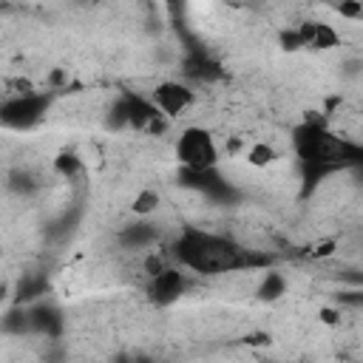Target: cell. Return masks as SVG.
Wrapping results in <instances>:
<instances>
[{
  "instance_id": "4",
  "label": "cell",
  "mask_w": 363,
  "mask_h": 363,
  "mask_svg": "<svg viewBox=\"0 0 363 363\" xmlns=\"http://www.w3.org/2000/svg\"><path fill=\"white\" fill-rule=\"evenodd\" d=\"M196 99V91L179 79H164L150 91V102L159 108L162 116H179L184 113Z\"/></svg>"
},
{
  "instance_id": "5",
  "label": "cell",
  "mask_w": 363,
  "mask_h": 363,
  "mask_svg": "<svg viewBox=\"0 0 363 363\" xmlns=\"http://www.w3.org/2000/svg\"><path fill=\"white\" fill-rule=\"evenodd\" d=\"M184 289H187V278L176 267H170L162 275H156V278L147 281V298L153 303H159V306H167V303L179 301L184 295Z\"/></svg>"
},
{
  "instance_id": "6",
  "label": "cell",
  "mask_w": 363,
  "mask_h": 363,
  "mask_svg": "<svg viewBox=\"0 0 363 363\" xmlns=\"http://www.w3.org/2000/svg\"><path fill=\"white\" fill-rule=\"evenodd\" d=\"M298 28V37H301V45L303 48H312V51H332L335 45H340V34L332 23H323V20H301L295 23Z\"/></svg>"
},
{
  "instance_id": "2",
  "label": "cell",
  "mask_w": 363,
  "mask_h": 363,
  "mask_svg": "<svg viewBox=\"0 0 363 363\" xmlns=\"http://www.w3.org/2000/svg\"><path fill=\"white\" fill-rule=\"evenodd\" d=\"M176 159L184 170H216L218 167V145L210 130L190 125L176 139Z\"/></svg>"
},
{
  "instance_id": "12",
  "label": "cell",
  "mask_w": 363,
  "mask_h": 363,
  "mask_svg": "<svg viewBox=\"0 0 363 363\" xmlns=\"http://www.w3.org/2000/svg\"><path fill=\"white\" fill-rule=\"evenodd\" d=\"M278 43H281V48H286V51H298V48H303V45H301V37H298V28H295V26H289V28H281V31H278Z\"/></svg>"
},
{
  "instance_id": "11",
  "label": "cell",
  "mask_w": 363,
  "mask_h": 363,
  "mask_svg": "<svg viewBox=\"0 0 363 363\" xmlns=\"http://www.w3.org/2000/svg\"><path fill=\"white\" fill-rule=\"evenodd\" d=\"M54 170H57L60 176H65V179H71L74 173H79V170H82V159H79L77 153H71V150H65V153H60V156L54 159Z\"/></svg>"
},
{
  "instance_id": "3",
  "label": "cell",
  "mask_w": 363,
  "mask_h": 363,
  "mask_svg": "<svg viewBox=\"0 0 363 363\" xmlns=\"http://www.w3.org/2000/svg\"><path fill=\"white\" fill-rule=\"evenodd\" d=\"M48 102H51V96L48 94H37V91L9 96L3 102V111H0L3 113V125L6 128H14V130H26V128L37 125L45 116Z\"/></svg>"
},
{
  "instance_id": "9",
  "label": "cell",
  "mask_w": 363,
  "mask_h": 363,
  "mask_svg": "<svg viewBox=\"0 0 363 363\" xmlns=\"http://www.w3.org/2000/svg\"><path fill=\"white\" fill-rule=\"evenodd\" d=\"M159 204H162L159 190H156V187H142V190H136V196H133V201H130V210H133L139 218H147V216H153V213L159 210Z\"/></svg>"
},
{
  "instance_id": "1",
  "label": "cell",
  "mask_w": 363,
  "mask_h": 363,
  "mask_svg": "<svg viewBox=\"0 0 363 363\" xmlns=\"http://www.w3.org/2000/svg\"><path fill=\"white\" fill-rule=\"evenodd\" d=\"M170 255L184 269H193L201 275L238 272V269L264 264V258L255 255V250H247L238 241L218 235L213 230H201V227H182V233L170 244Z\"/></svg>"
},
{
  "instance_id": "8",
  "label": "cell",
  "mask_w": 363,
  "mask_h": 363,
  "mask_svg": "<svg viewBox=\"0 0 363 363\" xmlns=\"http://www.w3.org/2000/svg\"><path fill=\"white\" fill-rule=\"evenodd\" d=\"M255 295H258L261 301H275V298L286 295V278H284L281 272H275V269L261 272L258 286H255Z\"/></svg>"
},
{
  "instance_id": "10",
  "label": "cell",
  "mask_w": 363,
  "mask_h": 363,
  "mask_svg": "<svg viewBox=\"0 0 363 363\" xmlns=\"http://www.w3.org/2000/svg\"><path fill=\"white\" fill-rule=\"evenodd\" d=\"M278 159V153H275V147L269 145V142H264V139H258V142H252L250 147H247V164L250 167H269L272 162Z\"/></svg>"
},
{
  "instance_id": "7",
  "label": "cell",
  "mask_w": 363,
  "mask_h": 363,
  "mask_svg": "<svg viewBox=\"0 0 363 363\" xmlns=\"http://www.w3.org/2000/svg\"><path fill=\"white\" fill-rule=\"evenodd\" d=\"M119 241L130 250H145L156 241V224L150 221H139V224H128L122 233H119Z\"/></svg>"
},
{
  "instance_id": "13",
  "label": "cell",
  "mask_w": 363,
  "mask_h": 363,
  "mask_svg": "<svg viewBox=\"0 0 363 363\" xmlns=\"http://www.w3.org/2000/svg\"><path fill=\"white\" fill-rule=\"evenodd\" d=\"M337 14L346 20H357V17H363V3H340Z\"/></svg>"
}]
</instances>
